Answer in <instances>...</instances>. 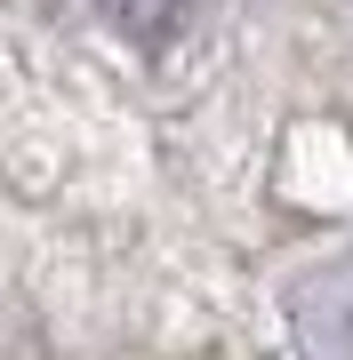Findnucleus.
<instances>
[{"label":"nucleus","mask_w":353,"mask_h":360,"mask_svg":"<svg viewBox=\"0 0 353 360\" xmlns=\"http://www.w3.org/2000/svg\"><path fill=\"white\" fill-rule=\"evenodd\" d=\"M97 8H105L129 40H169L185 16H193V0H97Z\"/></svg>","instance_id":"obj_1"}]
</instances>
